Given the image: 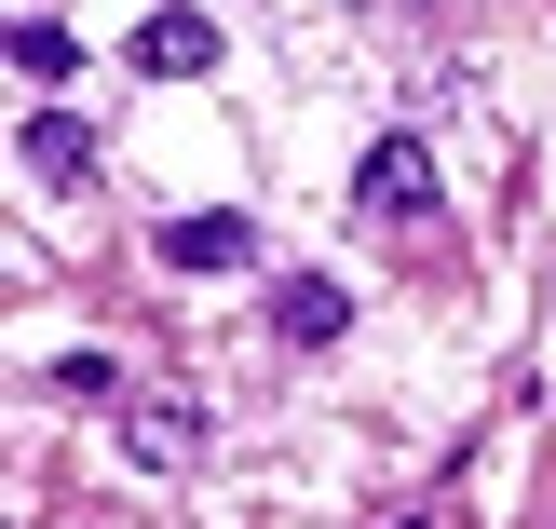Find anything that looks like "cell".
I'll use <instances>...</instances> for the list:
<instances>
[{
  "instance_id": "6da1fadb",
  "label": "cell",
  "mask_w": 556,
  "mask_h": 529,
  "mask_svg": "<svg viewBox=\"0 0 556 529\" xmlns=\"http://www.w3.org/2000/svg\"><path fill=\"white\" fill-rule=\"evenodd\" d=\"M353 190H367V217H421L434 204V150H421V136H380Z\"/></svg>"
},
{
  "instance_id": "7a4b0ae2",
  "label": "cell",
  "mask_w": 556,
  "mask_h": 529,
  "mask_svg": "<svg viewBox=\"0 0 556 529\" xmlns=\"http://www.w3.org/2000/svg\"><path fill=\"white\" fill-rule=\"evenodd\" d=\"M136 68H150V81H204L217 68V27L204 14H150V27H136Z\"/></svg>"
},
{
  "instance_id": "3957f363",
  "label": "cell",
  "mask_w": 556,
  "mask_h": 529,
  "mask_svg": "<svg viewBox=\"0 0 556 529\" xmlns=\"http://www.w3.org/2000/svg\"><path fill=\"white\" fill-rule=\"evenodd\" d=\"M163 259H177V272H244V259H258V231H244L231 204H204V217H177V231H163Z\"/></svg>"
},
{
  "instance_id": "277c9868",
  "label": "cell",
  "mask_w": 556,
  "mask_h": 529,
  "mask_svg": "<svg viewBox=\"0 0 556 529\" xmlns=\"http://www.w3.org/2000/svg\"><path fill=\"white\" fill-rule=\"evenodd\" d=\"M271 326H286V340H299V353H326V340H340V326H353V299H340V286H326V272H299V286H286V299H271Z\"/></svg>"
},
{
  "instance_id": "5b68a950",
  "label": "cell",
  "mask_w": 556,
  "mask_h": 529,
  "mask_svg": "<svg viewBox=\"0 0 556 529\" xmlns=\"http://www.w3.org/2000/svg\"><path fill=\"white\" fill-rule=\"evenodd\" d=\"M123 449H136V462H190L204 421H190V407H123Z\"/></svg>"
},
{
  "instance_id": "8992f818",
  "label": "cell",
  "mask_w": 556,
  "mask_h": 529,
  "mask_svg": "<svg viewBox=\"0 0 556 529\" xmlns=\"http://www.w3.org/2000/svg\"><path fill=\"white\" fill-rule=\"evenodd\" d=\"M81 163H96V136H81V123H27V177H54V190H68Z\"/></svg>"
},
{
  "instance_id": "52a82bcc",
  "label": "cell",
  "mask_w": 556,
  "mask_h": 529,
  "mask_svg": "<svg viewBox=\"0 0 556 529\" xmlns=\"http://www.w3.org/2000/svg\"><path fill=\"white\" fill-rule=\"evenodd\" d=\"M14 68H27V81H68L81 54H68V27H14Z\"/></svg>"
},
{
  "instance_id": "ba28073f",
  "label": "cell",
  "mask_w": 556,
  "mask_h": 529,
  "mask_svg": "<svg viewBox=\"0 0 556 529\" xmlns=\"http://www.w3.org/2000/svg\"><path fill=\"white\" fill-rule=\"evenodd\" d=\"M394 529H434V516H394Z\"/></svg>"
}]
</instances>
